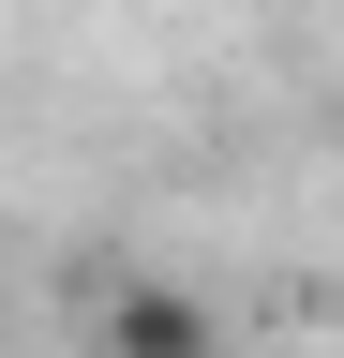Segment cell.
I'll return each mask as SVG.
<instances>
[{
	"label": "cell",
	"mask_w": 344,
	"mask_h": 358,
	"mask_svg": "<svg viewBox=\"0 0 344 358\" xmlns=\"http://www.w3.org/2000/svg\"><path fill=\"white\" fill-rule=\"evenodd\" d=\"M90 343L105 358H225V313H209L195 284H165V268H135V284L90 299Z\"/></svg>",
	"instance_id": "6da1fadb"
}]
</instances>
